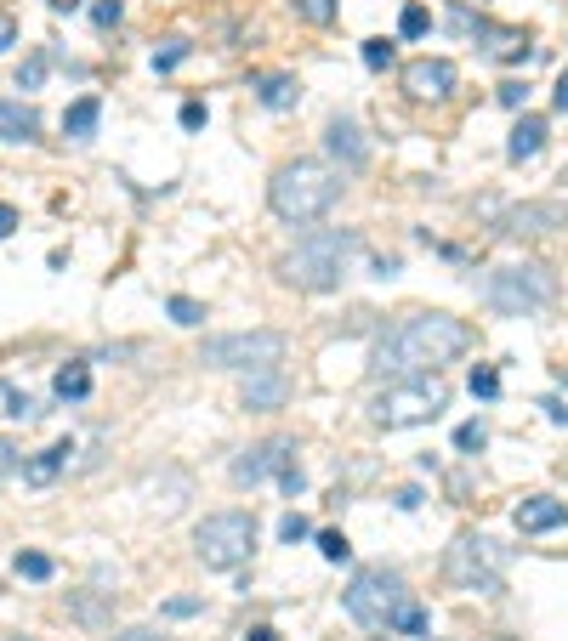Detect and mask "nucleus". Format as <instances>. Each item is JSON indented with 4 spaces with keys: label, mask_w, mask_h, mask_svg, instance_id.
Wrapping results in <instances>:
<instances>
[{
    "label": "nucleus",
    "mask_w": 568,
    "mask_h": 641,
    "mask_svg": "<svg viewBox=\"0 0 568 641\" xmlns=\"http://www.w3.org/2000/svg\"><path fill=\"white\" fill-rule=\"evenodd\" d=\"M551 108H557V114H568V69L557 74V91H551Z\"/></svg>",
    "instance_id": "obj_45"
},
{
    "label": "nucleus",
    "mask_w": 568,
    "mask_h": 641,
    "mask_svg": "<svg viewBox=\"0 0 568 641\" xmlns=\"http://www.w3.org/2000/svg\"><path fill=\"white\" fill-rule=\"evenodd\" d=\"M12 471H18V443H12V437H0V483H6Z\"/></svg>",
    "instance_id": "obj_37"
},
{
    "label": "nucleus",
    "mask_w": 568,
    "mask_h": 641,
    "mask_svg": "<svg viewBox=\"0 0 568 641\" xmlns=\"http://www.w3.org/2000/svg\"><path fill=\"white\" fill-rule=\"evenodd\" d=\"M540 148H546V120H540V114H523V120L512 125V137H506V159L523 165V159H534Z\"/></svg>",
    "instance_id": "obj_16"
},
{
    "label": "nucleus",
    "mask_w": 568,
    "mask_h": 641,
    "mask_svg": "<svg viewBox=\"0 0 568 641\" xmlns=\"http://www.w3.org/2000/svg\"><path fill=\"white\" fill-rule=\"evenodd\" d=\"M199 607H205L199 596H171V602H165V619H194Z\"/></svg>",
    "instance_id": "obj_34"
},
{
    "label": "nucleus",
    "mask_w": 568,
    "mask_h": 641,
    "mask_svg": "<svg viewBox=\"0 0 568 641\" xmlns=\"http://www.w3.org/2000/svg\"><path fill=\"white\" fill-rule=\"evenodd\" d=\"M426 29H432V18H426V6H404V18H398V35H404V40H421Z\"/></svg>",
    "instance_id": "obj_28"
},
{
    "label": "nucleus",
    "mask_w": 568,
    "mask_h": 641,
    "mask_svg": "<svg viewBox=\"0 0 568 641\" xmlns=\"http://www.w3.org/2000/svg\"><path fill=\"white\" fill-rule=\"evenodd\" d=\"M506 562L512 551L489 534H455L444 551V579L455 590H472V596H500L506 590Z\"/></svg>",
    "instance_id": "obj_4"
},
{
    "label": "nucleus",
    "mask_w": 568,
    "mask_h": 641,
    "mask_svg": "<svg viewBox=\"0 0 568 641\" xmlns=\"http://www.w3.org/2000/svg\"><path fill=\"white\" fill-rule=\"evenodd\" d=\"M523 97H529L523 80H506V86H500V103H506V108H523Z\"/></svg>",
    "instance_id": "obj_40"
},
{
    "label": "nucleus",
    "mask_w": 568,
    "mask_h": 641,
    "mask_svg": "<svg viewBox=\"0 0 568 641\" xmlns=\"http://www.w3.org/2000/svg\"><path fill=\"white\" fill-rule=\"evenodd\" d=\"M296 6H302V0H296Z\"/></svg>",
    "instance_id": "obj_51"
},
{
    "label": "nucleus",
    "mask_w": 568,
    "mask_h": 641,
    "mask_svg": "<svg viewBox=\"0 0 568 641\" xmlns=\"http://www.w3.org/2000/svg\"><path fill=\"white\" fill-rule=\"evenodd\" d=\"M97 120H103V103H97V97H80V103L63 114V131H69L74 142H86L91 131H97Z\"/></svg>",
    "instance_id": "obj_20"
},
{
    "label": "nucleus",
    "mask_w": 568,
    "mask_h": 641,
    "mask_svg": "<svg viewBox=\"0 0 568 641\" xmlns=\"http://www.w3.org/2000/svg\"><path fill=\"white\" fill-rule=\"evenodd\" d=\"M358 57H364V69H387L392 57H398V46L375 35V40H364V52H358Z\"/></svg>",
    "instance_id": "obj_27"
},
{
    "label": "nucleus",
    "mask_w": 568,
    "mask_h": 641,
    "mask_svg": "<svg viewBox=\"0 0 568 641\" xmlns=\"http://www.w3.org/2000/svg\"><path fill=\"white\" fill-rule=\"evenodd\" d=\"M6 415H18V420H35V398H23V392H6Z\"/></svg>",
    "instance_id": "obj_36"
},
{
    "label": "nucleus",
    "mask_w": 568,
    "mask_h": 641,
    "mask_svg": "<svg viewBox=\"0 0 568 641\" xmlns=\"http://www.w3.org/2000/svg\"><path fill=\"white\" fill-rule=\"evenodd\" d=\"M449 409V386L438 375H415V381H387V392H375L370 420L381 432H409V426H426Z\"/></svg>",
    "instance_id": "obj_6"
},
{
    "label": "nucleus",
    "mask_w": 568,
    "mask_h": 641,
    "mask_svg": "<svg viewBox=\"0 0 568 641\" xmlns=\"http://www.w3.org/2000/svg\"><path fill=\"white\" fill-rule=\"evenodd\" d=\"M284 398H290V381H284L279 369H256V375H245V392H239V403L256 409V415H273Z\"/></svg>",
    "instance_id": "obj_15"
},
{
    "label": "nucleus",
    "mask_w": 568,
    "mask_h": 641,
    "mask_svg": "<svg viewBox=\"0 0 568 641\" xmlns=\"http://www.w3.org/2000/svg\"><path fill=\"white\" fill-rule=\"evenodd\" d=\"M557 381H563V386H568V364H557Z\"/></svg>",
    "instance_id": "obj_49"
},
{
    "label": "nucleus",
    "mask_w": 568,
    "mask_h": 641,
    "mask_svg": "<svg viewBox=\"0 0 568 641\" xmlns=\"http://www.w3.org/2000/svg\"><path fill=\"white\" fill-rule=\"evenodd\" d=\"M472 398H483V403H489V398H500V375H495L489 364H483V369H472Z\"/></svg>",
    "instance_id": "obj_32"
},
{
    "label": "nucleus",
    "mask_w": 568,
    "mask_h": 641,
    "mask_svg": "<svg viewBox=\"0 0 568 641\" xmlns=\"http://www.w3.org/2000/svg\"><path fill=\"white\" fill-rule=\"evenodd\" d=\"M483 301L500 312V318H529V312H546L557 301V278L540 261H506L483 278Z\"/></svg>",
    "instance_id": "obj_5"
},
{
    "label": "nucleus",
    "mask_w": 568,
    "mask_h": 641,
    "mask_svg": "<svg viewBox=\"0 0 568 641\" xmlns=\"http://www.w3.org/2000/svg\"><path fill=\"white\" fill-rule=\"evenodd\" d=\"M35 108H18V103H0V142H29L35 137Z\"/></svg>",
    "instance_id": "obj_19"
},
{
    "label": "nucleus",
    "mask_w": 568,
    "mask_h": 641,
    "mask_svg": "<svg viewBox=\"0 0 568 641\" xmlns=\"http://www.w3.org/2000/svg\"><path fill=\"white\" fill-rule=\"evenodd\" d=\"M182 125H188V131H199V125H205V103H182Z\"/></svg>",
    "instance_id": "obj_44"
},
{
    "label": "nucleus",
    "mask_w": 568,
    "mask_h": 641,
    "mask_svg": "<svg viewBox=\"0 0 568 641\" xmlns=\"http://www.w3.org/2000/svg\"><path fill=\"white\" fill-rule=\"evenodd\" d=\"M284 466H296V437H262V443H250V449L233 460V483L256 488V483H267V477H279Z\"/></svg>",
    "instance_id": "obj_10"
},
{
    "label": "nucleus",
    "mask_w": 568,
    "mask_h": 641,
    "mask_svg": "<svg viewBox=\"0 0 568 641\" xmlns=\"http://www.w3.org/2000/svg\"><path fill=\"white\" fill-rule=\"evenodd\" d=\"M512 522H517V534H551V528L568 522V505L551 500V494H529V500L512 511Z\"/></svg>",
    "instance_id": "obj_14"
},
{
    "label": "nucleus",
    "mask_w": 568,
    "mask_h": 641,
    "mask_svg": "<svg viewBox=\"0 0 568 641\" xmlns=\"http://www.w3.org/2000/svg\"><path fill=\"white\" fill-rule=\"evenodd\" d=\"M455 86H461V74L449 57H415L404 69V91L415 103H444V97H455Z\"/></svg>",
    "instance_id": "obj_12"
},
{
    "label": "nucleus",
    "mask_w": 568,
    "mask_h": 641,
    "mask_svg": "<svg viewBox=\"0 0 568 641\" xmlns=\"http://www.w3.org/2000/svg\"><path fill=\"white\" fill-rule=\"evenodd\" d=\"M302 12L313 23H330V18H336V0H302Z\"/></svg>",
    "instance_id": "obj_38"
},
{
    "label": "nucleus",
    "mask_w": 568,
    "mask_h": 641,
    "mask_svg": "<svg viewBox=\"0 0 568 641\" xmlns=\"http://www.w3.org/2000/svg\"><path fill=\"white\" fill-rule=\"evenodd\" d=\"M324 148H330V159H341L347 171H358V165L370 159V142H364L358 120H347V114H336V120L324 125Z\"/></svg>",
    "instance_id": "obj_13"
},
{
    "label": "nucleus",
    "mask_w": 568,
    "mask_h": 641,
    "mask_svg": "<svg viewBox=\"0 0 568 641\" xmlns=\"http://www.w3.org/2000/svg\"><path fill=\"white\" fill-rule=\"evenodd\" d=\"M245 641H279V636H273L267 624H256V630H245Z\"/></svg>",
    "instance_id": "obj_47"
},
{
    "label": "nucleus",
    "mask_w": 568,
    "mask_h": 641,
    "mask_svg": "<svg viewBox=\"0 0 568 641\" xmlns=\"http://www.w3.org/2000/svg\"><path fill=\"white\" fill-rule=\"evenodd\" d=\"M466 352H472V324L466 318H455V312H409L370 347V375L375 381H415V375H438Z\"/></svg>",
    "instance_id": "obj_1"
},
{
    "label": "nucleus",
    "mask_w": 568,
    "mask_h": 641,
    "mask_svg": "<svg viewBox=\"0 0 568 641\" xmlns=\"http://www.w3.org/2000/svg\"><path fill=\"white\" fill-rule=\"evenodd\" d=\"M12 227H18V210L0 205V239H12Z\"/></svg>",
    "instance_id": "obj_46"
},
{
    "label": "nucleus",
    "mask_w": 568,
    "mask_h": 641,
    "mask_svg": "<svg viewBox=\"0 0 568 641\" xmlns=\"http://www.w3.org/2000/svg\"><path fill=\"white\" fill-rule=\"evenodd\" d=\"M279 488H284V494H302V488H307L302 466H284V471H279Z\"/></svg>",
    "instance_id": "obj_41"
},
{
    "label": "nucleus",
    "mask_w": 568,
    "mask_h": 641,
    "mask_svg": "<svg viewBox=\"0 0 568 641\" xmlns=\"http://www.w3.org/2000/svg\"><path fill=\"white\" fill-rule=\"evenodd\" d=\"M52 392L63 403H80L91 392V369L86 364H63V369H57V381H52Z\"/></svg>",
    "instance_id": "obj_21"
},
{
    "label": "nucleus",
    "mask_w": 568,
    "mask_h": 641,
    "mask_svg": "<svg viewBox=\"0 0 568 641\" xmlns=\"http://www.w3.org/2000/svg\"><path fill=\"white\" fill-rule=\"evenodd\" d=\"M557 227H568V199H523V205H512L500 216L506 239H546Z\"/></svg>",
    "instance_id": "obj_11"
},
{
    "label": "nucleus",
    "mask_w": 568,
    "mask_h": 641,
    "mask_svg": "<svg viewBox=\"0 0 568 641\" xmlns=\"http://www.w3.org/2000/svg\"><path fill=\"white\" fill-rule=\"evenodd\" d=\"M540 409H546V420H557V426H568V403H563V398H540Z\"/></svg>",
    "instance_id": "obj_42"
},
{
    "label": "nucleus",
    "mask_w": 568,
    "mask_h": 641,
    "mask_svg": "<svg viewBox=\"0 0 568 641\" xmlns=\"http://www.w3.org/2000/svg\"><path fill=\"white\" fill-rule=\"evenodd\" d=\"M307 534H313V522H307L302 511H290V517L279 522V539H284V545H302Z\"/></svg>",
    "instance_id": "obj_31"
},
{
    "label": "nucleus",
    "mask_w": 568,
    "mask_h": 641,
    "mask_svg": "<svg viewBox=\"0 0 568 641\" xmlns=\"http://www.w3.org/2000/svg\"><path fill=\"white\" fill-rule=\"evenodd\" d=\"M69 454H74V443H69V437H63V443H52V449H46V454H35V460L23 466V483L46 488V483H52V477H57V471L69 466Z\"/></svg>",
    "instance_id": "obj_18"
},
{
    "label": "nucleus",
    "mask_w": 568,
    "mask_h": 641,
    "mask_svg": "<svg viewBox=\"0 0 568 641\" xmlns=\"http://www.w3.org/2000/svg\"><path fill=\"white\" fill-rule=\"evenodd\" d=\"M108 641H165L160 630H148V624H131V630H114Z\"/></svg>",
    "instance_id": "obj_39"
},
{
    "label": "nucleus",
    "mask_w": 568,
    "mask_h": 641,
    "mask_svg": "<svg viewBox=\"0 0 568 641\" xmlns=\"http://www.w3.org/2000/svg\"><path fill=\"white\" fill-rule=\"evenodd\" d=\"M120 18H125L120 0H97V6H91V23H97V29H114Z\"/></svg>",
    "instance_id": "obj_33"
},
{
    "label": "nucleus",
    "mask_w": 568,
    "mask_h": 641,
    "mask_svg": "<svg viewBox=\"0 0 568 641\" xmlns=\"http://www.w3.org/2000/svg\"><path fill=\"white\" fill-rule=\"evenodd\" d=\"M256 103L284 114V108L302 103V80H296V74H262V80H256Z\"/></svg>",
    "instance_id": "obj_17"
},
{
    "label": "nucleus",
    "mask_w": 568,
    "mask_h": 641,
    "mask_svg": "<svg viewBox=\"0 0 568 641\" xmlns=\"http://www.w3.org/2000/svg\"><path fill=\"white\" fill-rule=\"evenodd\" d=\"M18 573H23V579H52V556H40V551H18Z\"/></svg>",
    "instance_id": "obj_30"
},
{
    "label": "nucleus",
    "mask_w": 568,
    "mask_h": 641,
    "mask_svg": "<svg viewBox=\"0 0 568 641\" xmlns=\"http://www.w3.org/2000/svg\"><path fill=\"white\" fill-rule=\"evenodd\" d=\"M341 199V176L324 165V159H284L273 182H267V205L273 216L290 227H313L324 222Z\"/></svg>",
    "instance_id": "obj_2"
},
{
    "label": "nucleus",
    "mask_w": 568,
    "mask_h": 641,
    "mask_svg": "<svg viewBox=\"0 0 568 641\" xmlns=\"http://www.w3.org/2000/svg\"><path fill=\"white\" fill-rule=\"evenodd\" d=\"M341 602H347V613H353L358 624H370V630H387L392 613L409 602V590H404V573L398 568H358L353 573V585L341 590Z\"/></svg>",
    "instance_id": "obj_9"
},
{
    "label": "nucleus",
    "mask_w": 568,
    "mask_h": 641,
    "mask_svg": "<svg viewBox=\"0 0 568 641\" xmlns=\"http://www.w3.org/2000/svg\"><path fill=\"white\" fill-rule=\"evenodd\" d=\"M40 80H46V57H29V63L18 69V86H23V91H35Z\"/></svg>",
    "instance_id": "obj_35"
},
{
    "label": "nucleus",
    "mask_w": 568,
    "mask_h": 641,
    "mask_svg": "<svg viewBox=\"0 0 568 641\" xmlns=\"http://www.w3.org/2000/svg\"><path fill=\"white\" fill-rule=\"evenodd\" d=\"M12 46H18V23L0 12V52H12Z\"/></svg>",
    "instance_id": "obj_43"
},
{
    "label": "nucleus",
    "mask_w": 568,
    "mask_h": 641,
    "mask_svg": "<svg viewBox=\"0 0 568 641\" xmlns=\"http://www.w3.org/2000/svg\"><path fill=\"white\" fill-rule=\"evenodd\" d=\"M188 52H194V46H188V40H182V35H171V40H160V52H154V69H177V63H182V57H188Z\"/></svg>",
    "instance_id": "obj_25"
},
{
    "label": "nucleus",
    "mask_w": 568,
    "mask_h": 641,
    "mask_svg": "<svg viewBox=\"0 0 568 641\" xmlns=\"http://www.w3.org/2000/svg\"><path fill=\"white\" fill-rule=\"evenodd\" d=\"M483 443H489V426H483V420H466L461 432H455V449L461 454H483Z\"/></svg>",
    "instance_id": "obj_26"
},
{
    "label": "nucleus",
    "mask_w": 568,
    "mask_h": 641,
    "mask_svg": "<svg viewBox=\"0 0 568 641\" xmlns=\"http://www.w3.org/2000/svg\"><path fill=\"white\" fill-rule=\"evenodd\" d=\"M256 551V517L250 511H211L194 528V556L216 573H233L239 562H250Z\"/></svg>",
    "instance_id": "obj_7"
},
{
    "label": "nucleus",
    "mask_w": 568,
    "mask_h": 641,
    "mask_svg": "<svg viewBox=\"0 0 568 641\" xmlns=\"http://www.w3.org/2000/svg\"><path fill=\"white\" fill-rule=\"evenodd\" d=\"M12 641H23V636H12Z\"/></svg>",
    "instance_id": "obj_50"
},
{
    "label": "nucleus",
    "mask_w": 568,
    "mask_h": 641,
    "mask_svg": "<svg viewBox=\"0 0 568 641\" xmlns=\"http://www.w3.org/2000/svg\"><path fill=\"white\" fill-rule=\"evenodd\" d=\"M74 6H80V0H52V12H74Z\"/></svg>",
    "instance_id": "obj_48"
},
{
    "label": "nucleus",
    "mask_w": 568,
    "mask_h": 641,
    "mask_svg": "<svg viewBox=\"0 0 568 641\" xmlns=\"http://www.w3.org/2000/svg\"><path fill=\"white\" fill-rule=\"evenodd\" d=\"M358 256V233L353 227H313L296 250L279 256V278L290 290H307V295H324L336 290L347 278V261Z\"/></svg>",
    "instance_id": "obj_3"
},
{
    "label": "nucleus",
    "mask_w": 568,
    "mask_h": 641,
    "mask_svg": "<svg viewBox=\"0 0 568 641\" xmlns=\"http://www.w3.org/2000/svg\"><path fill=\"white\" fill-rule=\"evenodd\" d=\"M387 636H426V607L404 602V607H398V613H392Z\"/></svg>",
    "instance_id": "obj_23"
},
{
    "label": "nucleus",
    "mask_w": 568,
    "mask_h": 641,
    "mask_svg": "<svg viewBox=\"0 0 568 641\" xmlns=\"http://www.w3.org/2000/svg\"><path fill=\"white\" fill-rule=\"evenodd\" d=\"M319 551H324V562H347V556H353V545H347V534L324 528V534H319Z\"/></svg>",
    "instance_id": "obj_29"
},
{
    "label": "nucleus",
    "mask_w": 568,
    "mask_h": 641,
    "mask_svg": "<svg viewBox=\"0 0 568 641\" xmlns=\"http://www.w3.org/2000/svg\"><path fill=\"white\" fill-rule=\"evenodd\" d=\"M69 613H74L80 624H91V630H103V624L114 619V607H108L103 596H74V602H69Z\"/></svg>",
    "instance_id": "obj_22"
},
{
    "label": "nucleus",
    "mask_w": 568,
    "mask_h": 641,
    "mask_svg": "<svg viewBox=\"0 0 568 641\" xmlns=\"http://www.w3.org/2000/svg\"><path fill=\"white\" fill-rule=\"evenodd\" d=\"M171 324H182V330H199V324H205V307H199L194 295H171Z\"/></svg>",
    "instance_id": "obj_24"
},
{
    "label": "nucleus",
    "mask_w": 568,
    "mask_h": 641,
    "mask_svg": "<svg viewBox=\"0 0 568 641\" xmlns=\"http://www.w3.org/2000/svg\"><path fill=\"white\" fill-rule=\"evenodd\" d=\"M284 347H290V341H284L279 330H233V335H211V341L199 347V364L256 375V369H279Z\"/></svg>",
    "instance_id": "obj_8"
}]
</instances>
